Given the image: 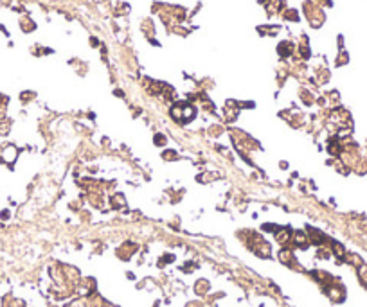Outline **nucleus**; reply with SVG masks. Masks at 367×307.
<instances>
[{
	"mask_svg": "<svg viewBox=\"0 0 367 307\" xmlns=\"http://www.w3.org/2000/svg\"><path fill=\"white\" fill-rule=\"evenodd\" d=\"M18 158V149L15 144H2L0 146V162L5 165H13Z\"/></svg>",
	"mask_w": 367,
	"mask_h": 307,
	"instance_id": "f257e3e1",
	"label": "nucleus"
},
{
	"mask_svg": "<svg viewBox=\"0 0 367 307\" xmlns=\"http://www.w3.org/2000/svg\"><path fill=\"white\" fill-rule=\"evenodd\" d=\"M11 130V120L9 119H2L0 120V137H5Z\"/></svg>",
	"mask_w": 367,
	"mask_h": 307,
	"instance_id": "f03ea898",
	"label": "nucleus"
},
{
	"mask_svg": "<svg viewBox=\"0 0 367 307\" xmlns=\"http://www.w3.org/2000/svg\"><path fill=\"white\" fill-rule=\"evenodd\" d=\"M9 217H11V210H7V208H5V210H0V221H7Z\"/></svg>",
	"mask_w": 367,
	"mask_h": 307,
	"instance_id": "7ed1b4c3",
	"label": "nucleus"
}]
</instances>
